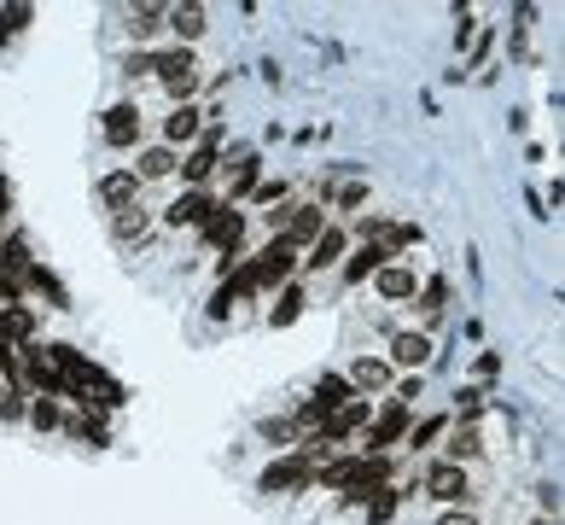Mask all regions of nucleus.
I'll list each match as a JSON object with an SVG mask.
<instances>
[{"label": "nucleus", "mask_w": 565, "mask_h": 525, "mask_svg": "<svg viewBox=\"0 0 565 525\" xmlns=\"http://www.w3.org/2000/svg\"><path fill=\"white\" fill-rule=\"evenodd\" d=\"M321 234H327V210L321 205H292L286 210V228H280L274 240H286L292 251H303V245H315Z\"/></svg>", "instance_id": "nucleus-1"}, {"label": "nucleus", "mask_w": 565, "mask_h": 525, "mask_svg": "<svg viewBox=\"0 0 565 525\" xmlns=\"http://www.w3.org/2000/svg\"><path fill=\"white\" fill-rule=\"evenodd\" d=\"M350 397H356V391H350V380H344V374H321V385H315V403H303V415H298V420H309V426H315V420L338 415V409H344Z\"/></svg>", "instance_id": "nucleus-2"}, {"label": "nucleus", "mask_w": 565, "mask_h": 525, "mask_svg": "<svg viewBox=\"0 0 565 525\" xmlns=\"http://www.w3.org/2000/svg\"><path fill=\"white\" fill-rule=\"evenodd\" d=\"M216 210H222V205H216L210 193H199V187H193V193H181V199L164 210V222H169V228H204Z\"/></svg>", "instance_id": "nucleus-3"}, {"label": "nucleus", "mask_w": 565, "mask_h": 525, "mask_svg": "<svg viewBox=\"0 0 565 525\" xmlns=\"http://www.w3.org/2000/svg\"><path fill=\"white\" fill-rule=\"evenodd\" d=\"M402 438H408V403H391L385 415L367 420V450H391Z\"/></svg>", "instance_id": "nucleus-4"}, {"label": "nucleus", "mask_w": 565, "mask_h": 525, "mask_svg": "<svg viewBox=\"0 0 565 525\" xmlns=\"http://www.w3.org/2000/svg\"><path fill=\"white\" fill-rule=\"evenodd\" d=\"M204 240L216 245V251H228V257H233V251H239V240H245V216L222 205L216 216H210V222H204Z\"/></svg>", "instance_id": "nucleus-5"}, {"label": "nucleus", "mask_w": 565, "mask_h": 525, "mask_svg": "<svg viewBox=\"0 0 565 525\" xmlns=\"http://www.w3.org/2000/svg\"><path fill=\"white\" fill-rule=\"evenodd\" d=\"M426 490H432L437 502H466V467H455V461H437L432 473H426Z\"/></svg>", "instance_id": "nucleus-6"}, {"label": "nucleus", "mask_w": 565, "mask_h": 525, "mask_svg": "<svg viewBox=\"0 0 565 525\" xmlns=\"http://www.w3.org/2000/svg\"><path fill=\"white\" fill-rule=\"evenodd\" d=\"M292 269H298V251H292L286 240H268L263 257H257V275H263V286H280Z\"/></svg>", "instance_id": "nucleus-7"}, {"label": "nucleus", "mask_w": 565, "mask_h": 525, "mask_svg": "<svg viewBox=\"0 0 565 525\" xmlns=\"http://www.w3.org/2000/svg\"><path fill=\"white\" fill-rule=\"evenodd\" d=\"M315 479V467L303 461V455H286V461H268V473H263V490H298Z\"/></svg>", "instance_id": "nucleus-8"}, {"label": "nucleus", "mask_w": 565, "mask_h": 525, "mask_svg": "<svg viewBox=\"0 0 565 525\" xmlns=\"http://www.w3.org/2000/svg\"><path fill=\"white\" fill-rule=\"evenodd\" d=\"M344 380H350V391H379V385H391V362L385 356H362Z\"/></svg>", "instance_id": "nucleus-9"}, {"label": "nucleus", "mask_w": 565, "mask_h": 525, "mask_svg": "<svg viewBox=\"0 0 565 525\" xmlns=\"http://www.w3.org/2000/svg\"><path fill=\"white\" fill-rule=\"evenodd\" d=\"M356 426H367V403H344L338 415L321 420V438H327V444H338V438H350Z\"/></svg>", "instance_id": "nucleus-10"}, {"label": "nucleus", "mask_w": 565, "mask_h": 525, "mask_svg": "<svg viewBox=\"0 0 565 525\" xmlns=\"http://www.w3.org/2000/svg\"><path fill=\"white\" fill-rule=\"evenodd\" d=\"M199 105H175V111H169V123H164V146L169 152H175V146H181V140H193L199 135Z\"/></svg>", "instance_id": "nucleus-11"}, {"label": "nucleus", "mask_w": 565, "mask_h": 525, "mask_svg": "<svg viewBox=\"0 0 565 525\" xmlns=\"http://www.w3.org/2000/svg\"><path fill=\"white\" fill-rule=\"evenodd\" d=\"M134 135H140V111H134V105H111V111H105V140H111V146H129Z\"/></svg>", "instance_id": "nucleus-12"}, {"label": "nucleus", "mask_w": 565, "mask_h": 525, "mask_svg": "<svg viewBox=\"0 0 565 525\" xmlns=\"http://www.w3.org/2000/svg\"><path fill=\"white\" fill-rule=\"evenodd\" d=\"M134 193H140L134 170H117V175H105V181H100V199H105L111 210H129V205H134Z\"/></svg>", "instance_id": "nucleus-13"}, {"label": "nucleus", "mask_w": 565, "mask_h": 525, "mask_svg": "<svg viewBox=\"0 0 565 525\" xmlns=\"http://www.w3.org/2000/svg\"><path fill=\"white\" fill-rule=\"evenodd\" d=\"M385 257H391V251H385V245H356V257H350V263H344V280H350V286H356V280L379 275V269H385Z\"/></svg>", "instance_id": "nucleus-14"}, {"label": "nucleus", "mask_w": 565, "mask_h": 525, "mask_svg": "<svg viewBox=\"0 0 565 525\" xmlns=\"http://www.w3.org/2000/svg\"><path fill=\"white\" fill-rule=\"evenodd\" d=\"M426 356H432V339L426 333H397L391 339V362H402V368H420Z\"/></svg>", "instance_id": "nucleus-15"}, {"label": "nucleus", "mask_w": 565, "mask_h": 525, "mask_svg": "<svg viewBox=\"0 0 565 525\" xmlns=\"http://www.w3.org/2000/svg\"><path fill=\"white\" fill-rule=\"evenodd\" d=\"M24 374H30V380L41 385V391H59V397H76V391H70V380L59 374V368H53V362H47V356H24Z\"/></svg>", "instance_id": "nucleus-16"}, {"label": "nucleus", "mask_w": 565, "mask_h": 525, "mask_svg": "<svg viewBox=\"0 0 565 525\" xmlns=\"http://www.w3.org/2000/svg\"><path fill=\"white\" fill-rule=\"evenodd\" d=\"M210 170H216V129H210V135H204L199 146H193V158L181 164V175H187L193 187H199V181H210Z\"/></svg>", "instance_id": "nucleus-17"}, {"label": "nucleus", "mask_w": 565, "mask_h": 525, "mask_svg": "<svg viewBox=\"0 0 565 525\" xmlns=\"http://www.w3.org/2000/svg\"><path fill=\"white\" fill-rule=\"evenodd\" d=\"M379 298H391V304L414 298V269H397V263H385V269H379Z\"/></svg>", "instance_id": "nucleus-18"}, {"label": "nucleus", "mask_w": 565, "mask_h": 525, "mask_svg": "<svg viewBox=\"0 0 565 525\" xmlns=\"http://www.w3.org/2000/svg\"><path fill=\"white\" fill-rule=\"evenodd\" d=\"M164 18H169V30L181 35V41H199L204 35V6H169Z\"/></svg>", "instance_id": "nucleus-19"}, {"label": "nucleus", "mask_w": 565, "mask_h": 525, "mask_svg": "<svg viewBox=\"0 0 565 525\" xmlns=\"http://www.w3.org/2000/svg\"><path fill=\"white\" fill-rule=\"evenodd\" d=\"M362 473H367V455H350V461H333V467H327V473H321V485L327 490H338V485H362Z\"/></svg>", "instance_id": "nucleus-20"}, {"label": "nucleus", "mask_w": 565, "mask_h": 525, "mask_svg": "<svg viewBox=\"0 0 565 525\" xmlns=\"http://www.w3.org/2000/svg\"><path fill=\"white\" fill-rule=\"evenodd\" d=\"M164 175H175V152H169V146L140 152V170H134V181H164Z\"/></svg>", "instance_id": "nucleus-21"}, {"label": "nucleus", "mask_w": 565, "mask_h": 525, "mask_svg": "<svg viewBox=\"0 0 565 525\" xmlns=\"http://www.w3.org/2000/svg\"><path fill=\"white\" fill-rule=\"evenodd\" d=\"M338 251H344V234H338V228H327L321 240L309 245V257H303V263H309V269H327V263H338Z\"/></svg>", "instance_id": "nucleus-22"}, {"label": "nucleus", "mask_w": 565, "mask_h": 525, "mask_svg": "<svg viewBox=\"0 0 565 525\" xmlns=\"http://www.w3.org/2000/svg\"><path fill=\"white\" fill-rule=\"evenodd\" d=\"M298 315H303V286H286V292H280V304L268 310V321H274V327H292Z\"/></svg>", "instance_id": "nucleus-23"}, {"label": "nucleus", "mask_w": 565, "mask_h": 525, "mask_svg": "<svg viewBox=\"0 0 565 525\" xmlns=\"http://www.w3.org/2000/svg\"><path fill=\"white\" fill-rule=\"evenodd\" d=\"M158 18H164V6H134V12H129V30L134 35H152V30H158Z\"/></svg>", "instance_id": "nucleus-24"}, {"label": "nucleus", "mask_w": 565, "mask_h": 525, "mask_svg": "<svg viewBox=\"0 0 565 525\" xmlns=\"http://www.w3.org/2000/svg\"><path fill=\"white\" fill-rule=\"evenodd\" d=\"M251 187H257V158H239V164H233L228 193H251Z\"/></svg>", "instance_id": "nucleus-25"}, {"label": "nucleus", "mask_w": 565, "mask_h": 525, "mask_svg": "<svg viewBox=\"0 0 565 525\" xmlns=\"http://www.w3.org/2000/svg\"><path fill=\"white\" fill-rule=\"evenodd\" d=\"M472 455H478V432L466 426V432H455V444H449V461L461 467V461H472Z\"/></svg>", "instance_id": "nucleus-26"}, {"label": "nucleus", "mask_w": 565, "mask_h": 525, "mask_svg": "<svg viewBox=\"0 0 565 525\" xmlns=\"http://www.w3.org/2000/svg\"><path fill=\"white\" fill-rule=\"evenodd\" d=\"M140 228H146V216H140V205H129L123 216H117V240H140Z\"/></svg>", "instance_id": "nucleus-27"}, {"label": "nucleus", "mask_w": 565, "mask_h": 525, "mask_svg": "<svg viewBox=\"0 0 565 525\" xmlns=\"http://www.w3.org/2000/svg\"><path fill=\"white\" fill-rule=\"evenodd\" d=\"M443 426H449V420H443V415L420 420V426H414V450H426V444H432V438H443Z\"/></svg>", "instance_id": "nucleus-28"}, {"label": "nucleus", "mask_w": 565, "mask_h": 525, "mask_svg": "<svg viewBox=\"0 0 565 525\" xmlns=\"http://www.w3.org/2000/svg\"><path fill=\"white\" fill-rule=\"evenodd\" d=\"M251 199H257V205H280V199H286V181H257Z\"/></svg>", "instance_id": "nucleus-29"}, {"label": "nucleus", "mask_w": 565, "mask_h": 525, "mask_svg": "<svg viewBox=\"0 0 565 525\" xmlns=\"http://www.w3.org/2000/svg\"><path fill=\"white\" fill-rule=\"evenodd\" d=\"M391 514H397V496H391V490H379V496L367 502V520H391Z\"/></svg>", "instance_id": "nucleus-30"}, {"label": "nucleus", "mask_w": 565, "mask_h": 525, "mask_svg": "<svg viewBox=\"0 0 565 525\" xmlns=\"http://www.w3.org/2000/svg\"><path fill=\"white\" fill-rule=\"evenodd\" d=\"M6 269H24L30 275V251H24V240H6V257H0Z\"/></svg>", "instance_id": "nucleus-31"}, {"label": "nucleus", "mask_w": 565, "mask_h": 525, "mask_svg": "<svg viewBox=\"0 0 565 525\" xmlns=\"http://www.w3.org/2000/svg\"><path fill=\"white\" fill-rule=\"evenodd\" d=\"M24 18H30V6H6V12H0V35H18Z\"/></svg>", "instance_id": "nucleus-32"}, {"label": "nucleus", "mask_w": 565, "mask_h": 525, "mask_svg": "<svg viewBox=\"0 0 565 525\" xmlns=\"http://www.w3.org/2000/svg\"><path fill=\"white\" fill-rule=\"evenodd\" d=\"M420 298H426L420 310H443V298H449V286H443V280H426V286H420Z\"/></svg>", "instance_id": "nucleus-33"}, {"label": "nucleus", "mask_w": 565, "mask_h": 525, "mask_svg": "<svg viewBox=\"0 0 565 525\" xmlns=\"http://www.w3.org/2000/svg\"><path fill=\"white\" fill-rule=\"evenodd\" d=\"M6 333H12V339H30V310H12V315H6Z\"/></svg>", "instance_id": "nucleus-34"}, {"label": "nucleus", "mask_w": 565, "mask_h": 525, "mask_svg": "<svg viewBox=\"0 0 565 525\" xmlns=\"http://www.w3.org/2000/svg\"><path fill=\"white\" fill-rule=\"evenodd\" d=\"M478 409H484V391H478V385H466V391H461V415L472 420Z\"/></svg>", "instance_id": "nucleus-35"}, {"label": "nucleus", "mask_w": 565, "mask_h": 525, "mask_svg": "<svg viewBox=\"0 0 565 525\" xmlns=\"http://www.w3.org/2000/svg\"><path fill=\"white\" fill-rule=\"evenodd\" d=\"M263 438H268V444H280V438H292V420H263Z\"/></svg>", "instance_id": "nucleus-36"}, {"label": "nucleus", "mask_w": 565, "mask_h": 525, "mask_svg": "<svg viewBox=\"0 0 565 525\" xmlns=\"http://www.w3.org/2000/svg\"><path fill=\"white\" fill-rule=\"evenodd\" d=\"M362 199H367V187H362V181H350V187L338 193V205H344V210H356V205H362Z\"/></svg>", "instance_id": "nucleus-37"}, {"label": "nucleus", "mask_w": 565, "mask_h": 525, "mask_svg": "<svg viewBox=\"0 0 565 525\" xmlns=\"http://www.w3.org/2000/svg\"><path fill=\"white\" fill-rule=\"evenodd\" d=\"M30 420H35V426H59V409H53V403H35Z\"/></svg>", "instance_id": "nucleus-38"}, {"label": "nucleus", "mask_w": 565, "mask_h": 525, "mask_svg": "<svg viewBox=\"0 0 565 525\" xmlns=\"http://www.w3.org/2000/svg\"><path fill=\"white\" fill-rule=\"evenodd\" d=\"M437 525H478V520H472L466 508H449V514H443V520H437Z\"/></svg>", "instance_id": "nucleus-39"}, {"label": "nucleus", "mask_w": 565, "mask_h": 525, "mask_svg": "<svg viewBox=\"0 0 565 525\" xmlns=\"http://www.w3.org/2000/svg\"><path fill=\"white\" fill-rule=\"evenodd\" d=\"M0 298H6V304H18V286H12L6 275H0Z\"/></svg>", "instance_id": "nucleus-40"}, {"label": "nucleus", "mask_w": 565, "mask_h": 525, "mask_svg": "<svg viewBox=\"0 0 565 525\" xmlns=\"http://www.w3.org/2000/svg\"><path fill=\"white\" fill-rule=\"evenodd\" d=\"M0 333H6V315H0Z\"/></svg>", "instance_id": "nucleus-41"}, {"label": "nucleus", "mask_w": 565, "mask_h": 525, "mask_svg": "<svg viewBox=\"0 0 565 525\" xmlns=\"http://www.w3.org/2000/svg\"><path fill=\"white\" fill-rule=\"evenodd\" d=\"M536 525H548V520H536Z\"/></svg>", "instance_id": "nucleus-42"}]
</instances>
